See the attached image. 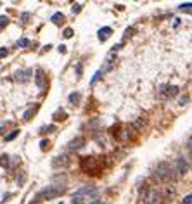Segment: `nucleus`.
<instances>
[{
  "mask_svg": "<svg viewBox=\"0 0 192 204\" xmlns=\"http://www.w3.org/2000/svg\"><path fill=\"white\" fill-rule=\"evenodd\" d=\"M154 180H157V182H173L175 180V169L171 164H168V163H159V164L154 168V173H152Z\"/></svg>",
  "mask_w": 192,
  "mask_h": 204,
  "instance_id": "1",
  "label": "nucleus"
},
{
  "mask_svg": "<svg viewBox=\"0 0 192 204\" xmlns=\"http://www.w3.org/2000/svg\"><path fill=\"white\" fill-rule=\"evenodd\" d=\"M80 166L87 175H97L102 171V157H95V156H87L81 157Z\"/></svg>",
  "mask_w": 192,
  "mask_h": 204,
  "instance_id": "2",
  "label": "nucleus"
},
{
  "mask_svg": "<svg viewBox=\"0 0 192 204\" xmlns=\"http://www.w3.org/2000/svg\"><path fill=\"white\" fill-rule=\"evenodd\" d=\"M64 192H66V187H62V185H48L45 189H42L36 197L38 199H56L61 194H64Z\"/></svg>",
  "mask_w": 192,
  "mask_h": 204,
  "instance_id": "3",
  "label": "nucleus"
},
{
  "mask_svg": "<svg viewBox=\"0 0 192 204\" xmlns=\"http://www.w3.org/2000/svg\"><path fill=\"white\" fill-rule=\"evenodd\" d=\"M178 90H180V88L177 87V85L163 83V85H159V87H157V97H159V99H163V100L173 99L175 95H178Z\"/></svg>",
  "mask_w": 192,
  "mask_h": 204,
  "instance_id": "4",
  "label": "nucleus"
},
{
  "mask_svg": "<svg viewBox=\"0 0 192 204\" xmlns=\"http://www.w3.org/2000/svg\"><path fill=\"white\" fill-rule=\"evenodd\" d=\"M97 195H99V189H95V187L92 185H83L80 187L78 190L73 194V197H76V199H81V197H92V199H97Z\"/></svg>",
  "mask_w": 192,
  "mask_h": 204,
  "instance_id": "5",
  "label": "nucleus"
},
{
  "mask_svg": "<svg viewBox=\"0 0 192 204\" xmlns=\"http://www.w3.org/2000/svg\"><path fill=\"white\" fill-rule=\"evenodd\" d=\"M159 199H161V192L157 190V187H151L142 194V201L145 204H157Z\"/></svg>",
  "mask_w": 192,
  "mask_h": 204,
  "instance_id": "6",
  "label": "nucleus"
},
{
  "mask_svg": "<svg viewBox=\"0 0 192 204\" xmlns=\"http://www.w3.org/2000/svg\"><path fill=\"white\" fill-rule=\"evenodd\" d=\"M33 76V69H30V68H26V69H19L14 73V80L19 83H26L28 80Z\"/></svg>",
  "mask_w": 192,
  "mask_h": 204,
  "instance_id": "7",
  "label": "nucleus"
},
{
  "mask_svg": "<svg viewBox=\"0 0 192 204\" xmlns=\"http://www.w3.org/2000/svg\"><path fill=\"white\" fill-rule=\"evenodd\" d=\"M114 66H116V52H111L109 56L106 57V62H104V66H102V68H101L99 71H101L102 74H106L107 71H111V69H113Z\"/></svg>",
  "mask_w": 192,
  "mask_h": 204,
  "instance_id": "8",
  "label": "nucleus"
},
{
  "mask_svg": "<svg viewBox=\"0 0 192 204\" xmlns=\"http://www.w3.org/2000/svg\"><path fill=\"white\" fill-rule=\"evenodd\" d=\"M189 171V161L183 156L177 157V173L178 175H185Z\"/></svg>",
  "mask_w": 192,
  "mask_h": 204,
  "instance_id": "9",
  "label": "nucleus"
},
{
  "mask_svg": "<svg viewBox=\"0 0 192 204\" xmlns=\"http://www.w3.org/2000/svg\"><path fill=\"white\" fill-rule=\"evenodd\" d=\"M83 147H85V139H83V137H76V139L68 142V149H69V151H80V149H83Z\"/></svg>",
  "mask_w": 192,
  "mask_h": 204,
  "instance_id": "10",
  "label": "nucleus"
},
{
  "mask_svg": "<svg viewBox=\"0 0 192 204\" xmlns=\"http://www.w3.org/2000/svg\"><path fill=\"white\" fill-rule=\"evenodd\" d=\"M69 157L66 156V154H62V156H57V157H54V161H52V164L56 166V168H66V166H69Z\"/></svg>",
  "mask_w": 192,
  "mask_h": 204,
  "instance_id": "11",
  "label": "nucleus"
},
{
  "mask_svg": "<svg viewBox=\"0 0 192 204\" xmlns=\"http://www.w3.org/2000/svg\"><path fill=\"white\" fill-rule=\"evenodd\" d=\"M35 83H36V87L42 90V88H45V73L44 69H36L35 71Z\"/></svg>",
  "mask_w": 192,
  "mask_h": 204,
  "instance_id": "12",
  "label": "nucleus"
},
{
  "mask_svg": "<svg viewBox=\"0 0 192 204\" xmlns=\"http://www.w3.org/2000/svg\"><path fill=\"white\" fill-rule=\"evenodd\" d=\"M111 35H113V28H109V26L101 28V30H99V33H97V36H99V40H101V42H106V40L109 38Z\"/></svg>",
  "mask_w": 192,
  "mask_h": 204,
  "instance_id": "13",
  "label": "nucleus"
},
{
  "mask_svg": "<svg viewBox=\"0 0 192 204\" xmlns=\"http://www.w3.org/2000/svg\"><path fill=\"white\" fill-rule=\"evenodd\" d=\"M50 21H52L54 24H61V23L64 21V14H62V12H56L52 18H50Z\"/></svg>",
  "mask_w": 192,
  "mask_h": 204,
  "instance_id": "14",
  "label": "nucleus"
},
{
  "mask_svg": "<svg viewBox=\"0 0 192 204\" xmlns=\"http://www.w3.org/2000/svg\"><path fill=\"white\" fill-rule=\"evenodd\" d=\"M54 119H56V121H64L66 119V111L64 109H59V111L54 114Z\"/></svg>",
  "mask_w": 192,
  "mask_h": 204,
  "instance_id": "15",
  "label": "nucleus"
},
{
  "mask_svg": "<svg viewBox=\"0 0 192 204\" xmlns=\"http://www.w3.org/2000/svg\"><path fill=\"white\" fill-rule=\"evenodd\" d=\"M68 99H69V102H71V104H78L80 100H81V95H80L78 92H74V94H71V95L68 97Z\"/></svg>",
  "mask_w": 192,
  "mask_h": 204,
  "instance_id": "16",
  "label": "nucleus"
},
{
  "mask_svg": "<svg viewBox=\"0 0 192 204\" xmlns=\"http://www.w3.org/2000/svg\"><path fill=\"white\" fill-rule=\"evenodd\" d=\"M18 135H19V130H12L9 135H5V142H10V140H14Z\"/></svg>",
  "mask_w": 192,
  "mask_h": 204,
  "instance_id": "17",
  "label": "nucleus"
},
{
  "mask_svg": "<svg viewBox=\"0 0 192 204\" xmlns=\"http://www.w3.org/2000/svg\"><path fill=\"white\" fill-rule=\"evenodd\" d=\"M36 109H38V106H35V107H31V109H28L26 113H24V119H30L31 116H33V114L36 113Z\"/></svg>",
  "mask_w": 192,
  "mask_h": 204,
  "instance_id": "18",
  "label": "nucleus"
},
{
  "mask_svg": "<svg viewBox=\"0 0 192 204\" xmlns=\"http://www.w3.org/2000/svg\"><path fill=\"white\" fill-rule=\"evenodd\" d=\"M7 23H9V18H7V16H0V31L7 26Z\"/></svg>",
  "mask_w": 192,
  "mask_h": 204,
  "instance_id": "19",
  "label": "nucleus"
},
{
  "mask_svg": "<svg viewBox=\"0 0 192 204\" xmlns=\"http://www.w3.org/2000/svg\"><path fill=\"white\" fill-rule=\"evenodd\" d=\"M190 7H192V4H190V2H187V4H182L178 9L182 10V12H190Z\"/></svg>",
  "mask_w": 192,
  "mask_h": 204,
  "instance_id": "20",
  "label": "nucleus"
},
{
  "mask_svg": "<svg viewBox=\"0 0 192 204\" xmlns=\"http://www.w3.org/2000/svg\"><path fill=\"white\" fill-rule=\"evenodd\" d=\"M18 45H19V47H30V45H31V42H30L28 38H19Z\"/></svg>",
  "mask_w": 192,
  "mask_h": 204,
  "instance_id": "21",
  "label": "nucleus"
},
{
  "mask_svg": "<svg viewBox=\"0 0 192 204\" xmlns=\"http://www.w3.org/2000/svg\"><path fill=\"white\" fill-rule=\"evenodd\" d=\"M42 131H45V133H52V131H56V125L44 126V128H42Z\"/></svg>",
  "mask_w": 192,
  "mask_h": 204,
  "instance_id": "22",
  "label": "nucleus"
},
{
  "mask_svg": "<svg viewBox=\"0 0 192 204\" xmlns=\"http://www.w3.org/2000/svg\"><path fill=\"white\" fill-rule=\"evenodd\" d=\"M0 164L4 166V168H9V157H7V156H2V157H0Z\"/></svg>",
  "mask_w": 192,
  "mask_h": 204,
  "instance_id": "23",
  "label": "nucleus"
},
{
  "mask_svg": "<svg viewBox=\"0 0 192 204\" xmlns=\"http://www.w3.org/2000/svg\"><path fill=\"white\" fill-rule=\"evenodd\" d=\"M30 18H31V14L30 12H24L21 16V24H28V19H30Z\"/></svg>",
  "mask_w": 192,
  "mask_h": 204,
  "instance_id": "24",
  "label": "nucleus"
},
{
  "mask_svg": "<svg viewBox=\"0 0 192 204\" xmlns=\"http://www.w3.org/2000/svg\"><path fill=\"white\" fill-rule=\"evenodd\" d=\"M99 78H102V73H101V71H97V73L94 74V76H92V80H90V85H94V83H95Z\"/></svg>",
  "mask_w": 192,
  "mask_h": 204,
  "instance_id": "25",
  "label": "nucleus"
},
{
  "mask_svg": "<svg viewBox=\"0 0 192 204\" xmlns=\"http://www.w3.org/2000/svg\"><path fill=\"white\" fill-rule=\"evenodd\" d=\"M80 10H81V4H73V7H71V12H73V14H78Z\"/></svg>",
  "mask_w": 192,
  "mask_h": 204,
  "instance_id": "26",
  "label": "nucleus"
},
{
  "mask_svg": "<svg viewBox=\"0 0 192 204\" xmlns=\"http://www.w3.org/2000/svg\"><path fill=\"white\" fill-rule=\"evenodd\" d=\"M62 36H64V38H71V36H73V30H71V28H66Z\"/></svg>",
  "mask_w": 192,
  "mask_h": 204,
  "instance_id": "27",
  "label": "nucleus"
},
{
  "mask_svg": "<svg viewBox=\"0 0 192 204\" xmlns=\"http://www.w3.org/2000/svg\"><path fill=\"white\" fill-rule=\"evenodd\" d=\"M144 123H145L144 118H139V119L135 121V128H142V126H144Z\"/></svg>",
  "mask_w": 192,
  "mask_h": 204,
  "instance_id": "28",
  "label": "nucleus"
},
{
  "mask_svg": "<svg viewBox=\"0 0 192 204\" xmlns=\"http://www.w3.org/2000/svg\"><path fill=\"white\" fill-rule=\"evenodd\" d=\"M81 73H83V66H81V62H78V64H76V76H81Z\"/></svg>",
  "mask_w": 192,
  "mask_h": 204,
  "instance_id": "29",
  "label": "nucleus"
},
{
  "mask_svg": "<svg viewBox=\"0 0 192 204\" xmlns=\"http://www.w3.org/2000/svg\"><path fill=\"white\" fill-rule=\"evenodd\" d=\"M189 102V95H183V97H180V100H178V104L180 106H185Z\"/></svg>",
  "mask_w": 192,
  "mask_h": 204,
  "instance_id": "30",
  "label": "nucleus"
},
{
  "mask_svg": "<svg viewBox=\"0 0 192 204\" xmlns=\"http://www.w3.org/2000/svg\"><path fill=\"white\" fill-rule=\"evenodd\" d=\"M40 149H42V151L48 149V140H42V142H40Z\"/></svg>",
  "mask_w": 192,
  "mask_h": 204,
  "instance_id": "31",
  "label": "nucleus"
},
{
  "mask_svg": "<svg viewBox=\"0 0 192 204\" xmlns=\"http://www.w3.org/2000/svg\"><path fill=\"white\" fill-rule=\"evenodd\" d=\"M99 125H101V121H99V119H94V121L88 123V126H90V128H95V126H99Z\"/></svg>",
  "mask_w": 192,
  "mask_h": 204,
  "instance_id": "32",
  "label": "nucleus"
},
{
  "mask_svg": "<svg viewBox=\"0 0 192 204\" xmlns=\"http://www.w3.org/2000/svg\"><path fill=\"white\" fill-rule=\"evenodd\" d=\"M190 201H192V194H187L183 197V204H190Z\"/></svg>",
  "mask_w": 192,
  "mask_h": 204,
  "instance_id": "33",
  "label": "nucleus"
},
{
  "mask_svg": "<svg viewBox=\"0 0 192 204\" xmlns=\"http://www.w3.org/2000/svg\"><path fill=\"white\" fill-rule=\"evenodd\" d=\"M131 33H135V28H128V30L125 31V36L128 38V36H131Z\"/></svg>",
  "mask_w": 192,
  "mask_h": 204,
  "instance_id": "34",
  "label": "nucleus"
},
{
  "mask_svg": "<svg viewBox=\"0 0 192 204\" xmlns=\"http://www.w3.org/2000/svg\"><path fill=\"white\" fill-rule=\"evenodd\" d=\"M71 204H85V201H83V199H76V197H73Z\"/></svg>",
  "mask_w": 192,
  "mask_h": 204,
  "instance_id": "35",
  "label": "nucleus"
},
{
  "mask_svg": "<svg viewBox=\"0 0 192 204\" xmlns=\"http://www.w3.org/2000/svg\"><path fill=\"white\" fill-rule=\"evenodd\" d=\"M7 54H9V50H7V48H0V59H2V57H5Z\"/></svg>",
  "mask_w": 192,
  "mask_h": 204,
  "instance_id": "36",
  "label": "nucleus"
},
{
  "mask_svg": "<svg viewBox=\"0 0 192 204\" xmlns=\"http://www.w3.org/2000/svg\"><path fill=\"white\" fill-rule=\"evenodd\" d=\"M57 50H59L61 54H66V47H64V45H59V48H57Z\"/></svg>",
  "mask_w": 192,
  "mask_h": 204,
  "instance_id": "37",
  "label": "nucleus"
},
{
  "mask_svg": "<svg viewBox=\"0 0 192 204\" xmlns=\"http://www.w3.org/2000/svg\"><path fill=\"white\" fill-rule=\"evenodd\" d=\"M88 204H102V201L101 199H94L92 202H88Z\"/></svg>",
  "mask_w": 192,
  "mask_h": 204,
  "instance_id": "38",
  "label": "nucleus"
},
{
  "mask_svg": "<svg viewBox=\"0 0 192 204\" xmlns=\"http://www.w3.org/2000/svg\"><path fill=\"white\" fill-rule=\"evenodd\" d=\"M5 128V125H0V133H2V130Z\"/></svg>",
  "mask_w": 192,
  "mask_h": 204,
  "instance_id": "39",
  "label": "nucleus"
},
{
  "mask_svg": "<svg viewBox=\"0 0 192 204\" xmlns=\"http://www.w3.org/2000/svg\"><path fill=\"white\" fill-rule=\"evenodd\" d=\"M59 204H64V202H59Z\"/></svg>",
  "mask_w": 192,
  "mask_h": 204,
  "instance_id": "40",
  "label": "nucleus"
}]
</instances>
